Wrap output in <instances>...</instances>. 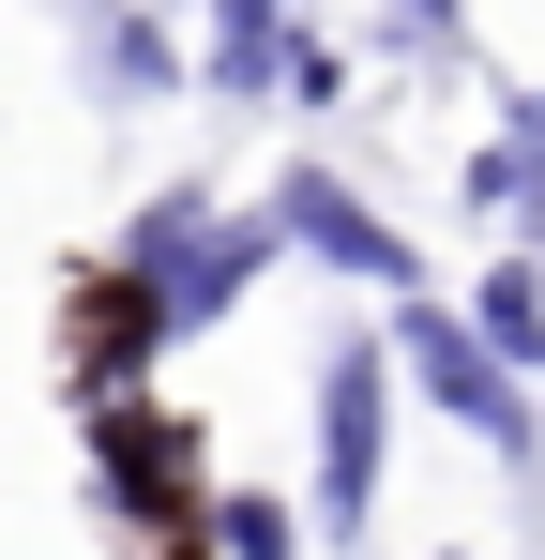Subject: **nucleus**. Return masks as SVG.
Returning <instances> with one entry per match:
<instances>
[{
	"mask_svg": "<svg viewBox=\"0 0 545 560\" xmlns=\"http://www.w3.org/2000/svg\"><path fill=\"white\" fill-rule=\"evenodd\" d=\"M379 500V349H334L318 378V530H363Z\"/></svg>",
	"mask_w": 545,
	"mask_h": 560,
	"instance_id": "1",
	"label": "nucleus"
},
{
	"mask_svg": "<svg viewBox=\"0 0 545 560\" xmlns=\"http://www.w3.org/2000/svg\"><path fill=\"white\" fill-rule=\"evenodd\" d=\"M409 364H425V394H440V409L469 424V440H485V455H531V409H515V378L485 364V349L454 334L440 303H409Z\"/></svg>",
	"mask_w": 545,
	"mask_h": 560,
	"instance_id": "2",
	"label": "nucleus"
},
{
	"mask_svg": "<svg viewBox=\"0 0 545 560\" xmlns=\"http://www.w3.org/2000/svg\"><path fill=\"white\" fill-rule=\"evenodd\" d=\"M288 243H303V258H334V273H363V288H425V273H409V243H394L363 197H334L318 167H288Z\"/></svg>",
	"mask_w": 545,
	"mask_h": 560,
	"instance_id": "3",
	"label": "nucleus"
},
{
	"mask_svg": "<svg viewBox=\"0 0 545 560\" xmlns=\"http://www.w3.org/2000/svg\"><path fill=\"white\" fill-rule=\"evenodd\" d=\"M469 349H485L500 378H531V364H545V273H531V258H500V273H485V303H469Z\"/></svg>",
	"mask_w": 545,
	"mask_h": 560,
	"instance_id": "4",
	"label": "nucleus"
},
{
	"mask_svg": "<svg viewBox=\"0 0 545 560\" xmlns=\"http://www.w3.org/2000/svg\"><path fill=\"white\" fill-rule=\"evenodd\" d=\"M212 530H228V560H288V515H272V500H228Z\"/></svg>",
	"mask_w": 545,
	"mask_h": 560,
	"instance_id": "5",
	"label": "nucleus"
}]
</instances>
